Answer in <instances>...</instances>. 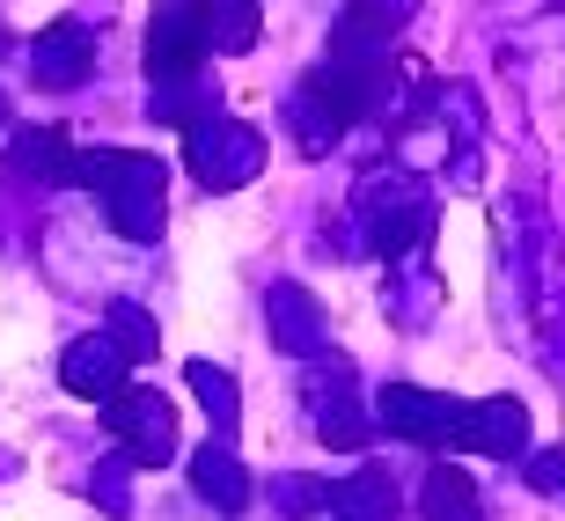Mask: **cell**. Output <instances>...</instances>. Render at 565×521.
Instances as JSON below:
<instances>
[{
    "label": "cell",
    "mask_w": 565,
    "mask_h": 521,
    "mask_svg": "<svg viewBox=\"0 0 565 521\" xmlns=\"http://www.w3.org/2000/svg\"><path fill=\"white\" fill-rule=\"evenodd\" d=\"M82 184L96 191L118 221V235H162V162L126 155V147H104V155H82Z\"/></svg>",
    "instance_id": "6da1fadb"
},
{
    "label": "cell",
    "mask_w": 565,
    "mask_h": 521,
    "mask_svg": "<svg viewBox=\"0 0 565 521\" xmlns=\"http://www.w3.org/2000/svg\"><path fill=\"white\" fill-rule=\"evenodd\" d=\"M206 8L199 0H162V15H154V38H147V74L154 82H177V74H191L199 82V60H206Z\"/></svg>",
    "instance_id": "7a4b0ae2"
},
{
    "label": "cell",
    "mask_w": 565,
    "mask_h": 521,
    "mask_svg": "<svg viewBox=\"0 0 565 521\" xmlns=\"http://www.w3.org/2000/svg\"><path fill=\"white\" fill-rule=\"evenodd\" d=\"M419 0H345L331 30V60H390V38L412 22Z\"/></svg>",
    "instance_id": "3957f363"
},
{
    "label": "cell",
    "mask_w": 565,
    "mask_h": 521,
    "mask_svg": "<svg viewBox=\"0 0 565 521\" xmlns=\"http://www.w3.org/2000/svg\"><path fill=\"white\" fill-rule=\"evenodd\" d=\"M382 418L412 440H448L462 448V404L456 396H426V390H382Z\"/></svg>",
    "instance_id": "277c9868"
},
{
    "label": "cell",
    "mask_w": 565,
    "mask_h": 521,
    "mask_svg": "<svg viewBox=\"0 0 565 521\" xmlns=\"http://www.w3.org/2000/svg\"><path fill=\"white\" fill-rule=\"evenodd\" d=\"M96 66V38H88L82 22H52L38 38V52H30V82L38 88H74Z\"/></svg>",
    "instance_id": "5b68a950"
},
{
    "label": "cell",
    "mask_w": 565,
    "mask_h": 521,
    "mask_svg": "<svg viewBox=\"0 0 565 521\" xmlns=\"http://www.w3.org/2000/svg\"><path fill=\"white\" fill-rule=\"evenodd\" d=\"M257 155L265 147L243 140V132H191V162L206 169V184H243L257 169Z\"/></svg>",
    "instance_id": "8992f818"
},
{
    "label": "cell",
    "mask_w": 565,
    "mask_h": 521,
    "mask_svg": "<svg viewBox=\"0 0 565 521\" xmlns=\"http://www.w3.org/2000/svg\"><path fill=\"white\" fill-rule=\"evenodd\" d=\"M15 169H38L44 184H82V147L66 140V132H22Z\"/></svg>",
    "instance_id": "52a82bcc"
},
{
    "label": "cell",
    "mask_w": 565,
    "mask_h": 521,
    "mask_svg": "<svg viewBox=\"0 0 565 521\" xmlns=\"http://www.w3.org/2000/svg\"><path fill=\"white\" fill-rule=\"evenodd\" d=\"M110 426H118L126 440L147 434V456H154V462H162L169 440H177V426H169V412H162V396H110Z\"/></svg>",
    "instance_id": "ba28073f"
},
{
    "label": "cell",
    "mask_w": 565,
    "mask_h": 521,
    "mask_svg": "<svg viewBox=\"0 0 565 521\" xmlns=\"http://www.w3.org/2000/svg\"><path fill=\"white\" fill-rule=\"evenodd\" d=\"M426 521H478V485L462 462H434L426 470Z\"/></svg>",
    "instance_id": "9c48e42d"
},
{
    "label": "cell",
    "mask_w": 565,
    "mask_h": 521,
    "mask_svg": "<svg viewBox=\"0 0 565 521\" xmlns=\"http://www.w3.org/2000/svg\"><path fill=\"white\" fill-rule=\"evenodd\" d=\"M118 345H110V338H88V345H74V353H66V390H96V396H118Z\"/></svg>",
    "instance_id": "30bf717a"
},
{
    "label": "cell",
    "mask_w": 565,
    "mask_h": 521,
    "mask_svg": "<svg viewBox=\"0 0 565 521\" xmlns=\"http://www.w3.org/2000/svg\"><path fill=\"white\" fill-rule=\"evenodd\" d=\"M191 478L206 485V492H213L221 507H228V514H235L243 500H250V485H243V470H235L228 456H199V462H191Z\"/></svg>",
    "instance_id": "8fae6325"
},
{
    "label": "cell",
    "mask_w": 565,
    "mask_h": 521,
    "mask_svg": "<svg viewBox=\"0 0 565 521\" xmlns=\"http://www.w3.org/2000/svg\"><path fill=\"white\" fill-rule=\"evenodd\" d=\"M338 507H345V521H390V485L382 478H353L345 492H338Z\"/></svg>",
    "instance_id": "7c38bea8"
},
{
    "label": "cell",
    "mask_w": 565,
    "mask_h": 521,
    "mask_svg": "<svg viewBox=\"0 0 565 521\" xmlns=\"http://www.w3.org/2000/svg\"><path fill=\"white\" fill-rule=\"evenodd\" d=\"M529 478L544 485V492H565V456H544V462H529Z\"/></svg>",
    "instance_id": "4fadbf2b"
}]
</instances>
